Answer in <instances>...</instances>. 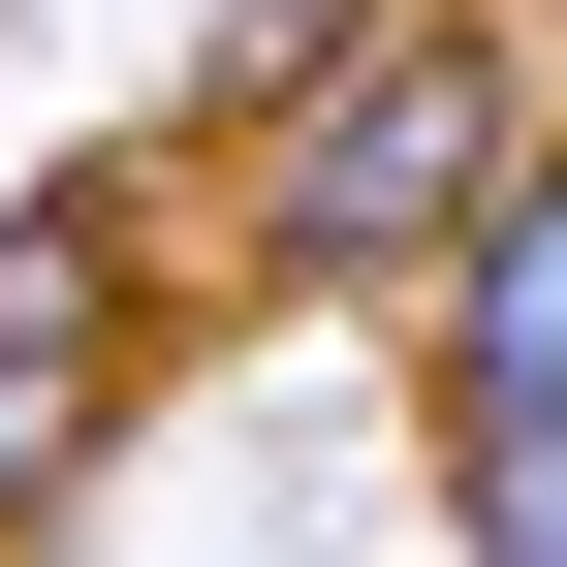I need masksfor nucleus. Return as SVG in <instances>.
<instances>
[{
  "instance_id": "obj_1",
  "label": "nucleus",
  "mask_w": 567,
  "mask_h": 567,
  "mask_svg": "<svg viewBox=\"0 0 567 567\" xmlns=\"http://www.w3.org/2000/svg\"><path fill=\"white\" fill-rule=\"evenodd\" d=\"M536 126H567L536 95V0H379L316 95L221 126V158H252V316H442V252L505 221Z\"/></svg>"
},
{
  "instance_id": "obj_2",
  "label": "nucleus",
  "mask_w": 567,
  "mask_h": 567,
  "mask_svg": "<svg viewBox=\"0 0 567 567\" xmlns=\"http://www.w3.org/2000/svg\"><path fill=\"white\" fill-rule=\"evenodd\" d=\"M158 347H189V284H158V158H32V189H0V567L126 473Z\"/></svg>"
},
{
  "instance_id": "obj_3",
  "label": "nucleus",
  "mask_w": 567,
  "mask_h": 567,
  "mask_svg": "<svg viewBox=\"0 0 567 567\" xmlns=\"http://www.w3.org/2000/svg\"><path fill=\"white\" fill-rule=\"evenodd\" d=\"M410 347H442V410H567V126L505 158V221L442 252V316H410Z\"/></svg>"
},
{
  "instance_id": "obj_4",
  "label": "nucleus",
  "mask_w": 567,
  "mask_h": 567,
  "mask_svg": "<svg viewBox=\"0 0 567 567\" xmlns=\"http://www.w3.org/2000/svg\"><path fill=\"white\" fill-rule=\"evenodd\" d=\"M442 567H567V410H442Z\"/></svg>"
},
{
  "instance_id": "obj_5",
  "label": "nucleus",
  "mask_w": 567,
  "mask_h": 567,
  "mask_svg": "<svg viewBox=\"0 0 567 567\" xmlns=\"http://www.w3.org/2000/svg\"><path fill=\"white\" fill-rule=\"evenodd\" d=\"M347 32H379V0H221V32H189V126H252V95H316Z\"/></svg>"
}]
</instances>
